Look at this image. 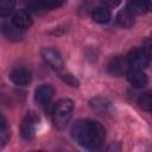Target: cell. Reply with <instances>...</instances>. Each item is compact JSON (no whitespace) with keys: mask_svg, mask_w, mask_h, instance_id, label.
Instances as JSON below:
<instances>
[{"mask_svg":"<svg viewBox=\"0 0 152 152\" xmlns=\"http://www.w3.org/2000/svg\"><path fill=\"white\" fill-rule=\"evenodd\" d=\"M126 10L128 12H131L133 15L134 14H144L147 8L145 5V0H128L126 4Z\"/></svg>","mask_w":152,"mask_h":152,"instance_id":"obj_13","label":"cell"},{"mask_svg":"<svg viewBox=\"0 0 152 152\" xmlns=\"http://www.w3.org/2000/svg\"><path fill=\"white\" fill-rule=\"evenodd\" d=\"M138 104L140 108H142L146 112H151L152 109V96L150 93H146V94H142L139 100H138Z\"/></svg>","mask_w":152,"mask_h":152,"instance_id":"obj_17","label":"cell"},{"mask_svg":"<svg viewBox=\"0 0 152 152\" xmlns=\"http://www.w3.org/2000/svg\"><path fill=\"white\" fill-rule=\"evenodd\" d=\"M63 78H64V81L68 83V84H70L71 87H78V81L72 76V75H64L63 76Z\"/></svg>","mask_w":152,"mask_h":152,"instance_id":"obj_20","label":"cell"},{"mask_svg":"<svg viewBox=\"0 0 152 152\" xmlns=\"http://www.w3.org/2000/svg\"><path fill=\"white\" fill-rule=\"evenodd\" d=\"M39 5L45 10H55L64 5L65 0H37Z\"/></svg>","mask_w":152,"mask_h":152,"instance_id":"obj_18","label":"cell"},{"mask_svg":"<svg viewBox=\"0 0 152 152\" xmlns=\"http://www.w3.org/2000/svg\"><path fill=\"white\" fill-rule=\"evenodd\" d=\"M10 80L19 87H25L27 86L31 80H32V75L31 71L25 69V68H15L11 71L10 74Z\"/></svg>","mask_w":152,"mask_h":152,"instance_id":"obj_7","label":"cell"},{"mask_svg":"<svg viewBox=\"0 0 152 152\" xmlns=\"http://www.w3.org/2000/svg\"><path fill=\"white\" fill-rule=\"evenodd\" d=\"M145 5H146L147 11H150L151 10V0H145Z\"/></svg>","mask_w":152,"mask_h":152,"instance_id":"obj_23","label":"cell"},{"mask_svg":"<svg viewBox=\"0 0 152 152\" xmlns=\"http://www.w3.org/2000/svg\"><path fill=\"white\" fill-rule=\"evenodd\" d=\"M74 102L70 99H61L52 107V122L58 129L64 128L71 119Z\"/></svg>","mask_w":152,"mask_h":152,"instance_id":"obj_2","label":"cell"},{"mask_svg":"<svg viewBox=\"0 0 152 152\" xmlns=\"http://www.w3.org/2000/svg\"><path fill=\"white\" fill-rule=\"evenodd\" d=\"M101 2L106 7H116L121 2V0H101Z\"/></svg>","mask_w":152,"mask_h":152,"instance_id":"obj_21","label":"cell"},{"mask_svg":"<svg viewBox=\"0 0 152 152\" xmlns=\"http://www.w3.org/2000/svg\"><path fill=\"white\" fill-rule=\"evenodd\" d=\"M10 140V133L8 131L5 129H0V148H2Z\"/></svg>","mask_w":152,"mask_h":152,"instance_id":"obj_19","label":"cell"},{"mask_svg":"<svg viewBox=\"0 0 152 152\" xmlns=\"http://www.w3.org/2000/svg\"><path fill=\"white\" fill-rule=\"evenodd\" d=\"M116 23L121 26V27H126V28H129L133 26L134 24V15L128 12L126 8L120 11L116 15Z\"/></svg>","mask_w":152,"mask_h":152,"instance_id":"obj_12","label":"cell"},{"mask_svg":"<svg viewBox=\"0 0 152 152\" xmlns=\"http://www.w3.org/2000/svg\"><path fill=\"white\" fill-rule=\"evenodd\" d=\"M12 24L20 31H25L27 28L31 27L32 25V19H31V15L28 14V12L24 11V10H20L18 12L14 13L13 18H12Z\"/></svg>","mask_w":152,"mask_h":152,"instance_id":"obj_9","label":"cell"},{"mask_svg":"<svg viewBox=\"0 0 152 152\" xmlns=\"http://www.w3.org/2000/svg\"><path fill=\"white\" fill-rule=\"evenodd\" d=\"M126 61H127L129 69L142 70V69L147 68V65L150 63V56L142 49H134L129 52Z\"/></svg>","mask_w":152,"mask_h":152,"instance_id":"obj_4","label":"cell"},{"mask_svg":"<svg viewBox=\"0 0 152 152\" xmlns=\"http://www.w3.org/2000/svg\"><path fill=\"white\" fill-rule=\"evenodd\" d=\"M90 106H91L95 110H99V112H108L109 108H110L109 101L106 100V99H102V97L93 99V100L90 101Z\"/></svg>","mask_w":152,"mask_h":152,"instance_id":"obj_14","label":"cell"},{"mask_svg":"<svg viewBox=\"0 0 152 152\" xmlns=\"http://www.w3.org/2000/svg\"><path fill=\"white\" fill-rule=\"evenodd\" d=\"M7 127V120L2 113H0V129H5Z\"/></svg>","mask_w":152,"mask_h":152,"instance_id":"obj_22","label":"cell"},{"mask_svg":"<svg viewBox=\"0 0 152 152\" xmlns=\"http://www.w3.org/2000/svg\"><path fill=\"white\" fill-rule=\"evenodd\" d=\"M15 7V0H0V17L10 15Z\"/></svg>","mask_w":152,"mask_h":152,"instance_id":"obj_16","label":"cell"},{"mask_svg":"<svg viewBox=\"0 0 152 152\" xmlns=\"http://www.w3.org/2000/svg\"><path fill=\"white\" fill-rule=\"evenodd\" d=\"M2 31L5 33V36L8 39H20V30H18L12 23L11 24H4L2 26Z\"/></svg>","mask_w":152,"mask_h":152,"instance_id":"obj_15","label":"cell"},{"mask_svg":"<svg viewBox=\"0 0 152 152\" xmlns=\"http://www.w3.org/2000/svg\"><path fill=\"white\" fill-rule=\"evenodd\" d=\"M126 77L129 81V83L135 87V88H144L147 86V76L145 72H142V70H138V69H127L126 71Z\"/></svg>","mask_w":152,"mask_h":152,"instance_id":"obj_8","label":"cell"},{"mask_svg":"<svg viewBox=\"0 0 152 152\" xmlns=\"http://www.w3.org/2000/svg\"><path fill=\"white\" fill-rule=\"evenodd\" d=\"M128 69V64H127V61L126 58L121 57V56H116V57H113L110 59V62L108 63V70L112 75H115V76H120L122 75L124 72H126Z\"/></svg>","mask_w":152,"mask_h":152,"instance_id":"obj_10","label":"cell"},{"mask_svg":"<svg viewBox=\"0 0 152 152\" xmlns=\"http://www.w3.org/2000/svg\"><path fill=\"white\" fill-rule=\"evenodd\" d=\"M55 95V89L50 84H42L34 91V101L39 106H46L50 103Z\"/></svg>","mask_w":152,"mask_h":152,"instance_id":"obj_6","label":"cell"},{"mask_svg":"<svg viewBox=\"0 0 152 152\" xmlns=\"http://www.w3.org/2000/svg\"><path fill=\"white\" fill-rule=\"evenodd\" d=\"M40 56L45 61L46 64H49L52 69L59 71L63 69L64 66V61H63V57L62 55L59 53V51H57L56 49L53 48H49V46H45V48H42L40 50Z\"/></svg>","mask_w":152,"mask_h":152,"instance_id":"obj_5","label":"cell"},{"mask_svg":"<svg viewBox=\"0 0 152 152\" xmlns=\"http://www.w3.org/2000/svg\"><path fill=\"white\" fill-rule=\"evenodd\" d=\"M38 121H39V118L33 112L27 113L23 118L21 124H20V134H21L23 139H25V140L33 139V137L36 134V128H37Z\"/></svg>","mask_w":152,"mask_h":152,"instance_id":"obj_3","label":"cell"},{"mask_svg":"<svg viewBox=\"0 0 152 152\" xmlns=\"http://www.w3.org/2000/svg\"><path fill=\"white\" fill-rule=\"evenodd\" d=\"M112 14H110V11L104 7V6H101V7H96L91 12V18L94 21L99 23V24H106L109 21Z\"/></svg>","mask_w":152,"mask_h":152,"instance_id":"obj_11","label":"cell"},{"mask_svg":"<svg viewBox=\"0 0 152 152\" xmlns=\"http://www.w3.org/2000/svg\"><path fill=\"white\" fill-rule=\"evenodd\" d=\"M71 135L80 146L87 150H97L104 142L106 131L97 121L81 119L74 124Z\"/></svg>","mask_w":152,"mask_h":152,"instance_id":"obj_1","label":"cell"}]
</instances>
